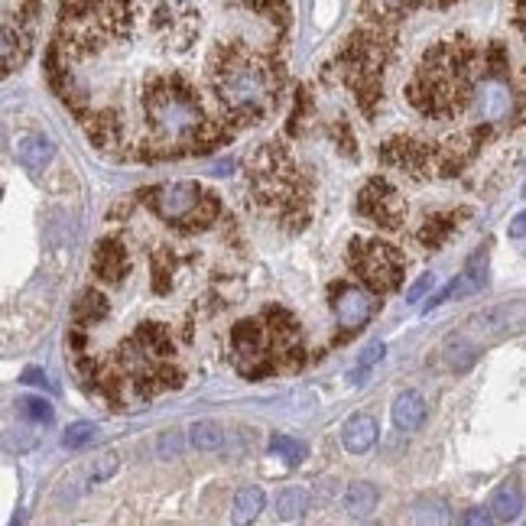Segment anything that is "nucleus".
Here are the masks:
<instances>
[{"mask_svg":"<svg viewBox=\"0 0 526 526\" xmlns=\"http://www.w3.org/2000/svg\"><path fill=\"white\" fill-rule=\"evenodd\" d=\"M351 263L371 293H390V289H397L406 270V257L397 247H387L380 241H361V238L351 241Z\"/></svg>","mask_w":526,"mask_h":526,"instance_id":"1","label":"nucleus"},{"mask_svg":"<svg viewBox=\"0 0 526 526\" xmlns=\"http://www.w3.org/2000/svg\"><path fill=\"white\" fill-rule=\"evenodd\" d=\"M514 104H517V95L507 82V72L488 69L475 82V91H471V111H475L488 127H497L501 121H507V117L514 114Z\"/></svg>","mask_w":526,"mask_h":526,"instance_id":"2","label":"nucleus"},{"mask_svg":"<svg viewBox=\"0 0 526 526\" xmlns=\"http://www.w3.org/2000/svg\"><path fill=\"white\" fill-rule=\"evenodd\" d=\"M202 192L205 189L199 186V182L182 179V182H163V186L143 189L137 199L147 205L156 218H163V221H169V225H176V221H182L192 212V205L199 202Z\"/></svg>","mask_w":526,"mask_h":526,"instance_id":"3","label":"nucleus"},{"mask_svg":"<svg viewBox=\"0 0 526 526\" xmlns=\"http://www.w3.org/2000/svg\"><path fill=\"white\" fill-rule=\"evenodd\" d=\"M358 208H361L364 218H371V221H377V225H384V228H397L403 221V215H406L403 195L393 189L387 179L367 182L364 192H361V199H358Z\"/></svg>","mask_w":526,"mask_h":526,"instance_id":"4","label":"nucleus"},{"mask_svg":"<svg viewBox=\"0 0 526 526\" xmlns=\"http://www.w3.org/2000/svg\"><path fill=\"white\" fill-rule=\"evenodd\" d=\"M377 306V293L364 286H335L332 293V309H335V319L345 332H358V328L367 325V319L374 315Z\"/></svg>","mask_w":526,"mask_h":526,"instance_id":"5","label":"nucleus"},{"mask_svg":"<svg viewBox=\"0 0 526 526\" xmlns=\"http://www.w3.org/2000/svg\"><path fill=\"white\" fill-rule=\"evenodd\" d=\"M484 286H488V247H478V251L468 257L462 276H458V280H455L449 289H442L439 296H432V299H429V309L442 306V302L449 299V296L465 299V296L478 293V289H484Z\"/></svg>","mask_w":526,"mask_h":526,"instance_id":"6","label":"nucleus"},{"mask_svg":"<svg viewBox=\"0 0 526 526\" xmlns=\"http://www.w3.org/2000/svg\"><path fill=\"white\" fill-rule=\"evenodd\" d=\"M91 270H95V276L104 283H121V276L130 270V254L121 241V234H104V238L98 241Z\"/></svg>","mask_w":526,"mask_h":526,"instance_id":"7","label":"nucleus"},{"mask_svg":"<svg viewBox=\"0 0 526 526\" xmlns=\"http://www.w3.org/2000/svg\"><path fill=\"white\" fill-rule=\"evenodd\" d=\"M380 436V426H377V419L374 416H367V413H354L345 429H341V442H345V449L351 455H364V452H371L374 449V442Z\"/></svg>","mask_w":526,"mask_h":526,"instance_id":"8","label":"nucleus"},{"mask_svg":"<svg viewBox=\"0 0 526 526\" xmlns=\"http://www.w3.org/2000/svg\"><path fill=\"white\" fill-rule=\"evenodd\" d=\"M426 413H429L426 400L419 397L416 390H406L397 397V403H393V426L400 432H416L426 423Z\"/></svg>","mask_w":526,"mask_h":526,"instance_id":"9","label":"nucleus"},{"mask_svg":"<svg viewBox=\"0 0 526 526\" xmlns=\"http://www.w3.org/2000/svg\"><path fill=\"white\" fill-rule=\"evenodd\" d=\"M17 156H20V163L26 169H33V173H39V169H46L52 163V156H56V147H52V140L43 137V134H30V137H23L17 143Z\"/></svg>","mask_w":526,"mask_h":526,"instance_id":"10","label":"nucleus"},{"mask_svg":"<svg viewBox=\"0 0 526 526\" xmlns=\"http://www.w3.org/2000/svg\"><path fill=\"white\" fill-rule=\"evenodd\" d=\"M491 517L510 523V520H520L523 517V491L517 484H504V488L494 491V501H491Z\"/></svg>","mask_w":526,"mask_h":526,"instance_id":"11","label":"nucleus"},{"mask_svg":"<svg viewBox=\"0 0 526 526\" xmlns=\"http://www.w3.org/2000/svg\"><path fill=\"white\" fill-rule=\"evenodd\" d=\"M377 501H380V494H377L374 484H367V481L351 484L348 494H345V507H348V514H351L354 520L371 517L374 510H377Z\"/></svg>","mask_w":526,"mask_h":526,"instance_id":"12","label":"nucleus"},{"mask_svg":"<svg viewBox=\"0 0 526 526\" xmlns=\"http://www.w3.org/2000/svg\"><path fill=\"white\" fill-rule=\"evenodd\" d=\"M442 354H445V364H449L452 371H458V374H465L468 367L478 361V348L471 345L465 335H452L449 341H445Z\"/></svg>","mask_w":526,"mask_h":526,"instance_id":"13","label":"nucleus"},{"mask_svg":"<svg viewBox=\"0 0 526 526\" xmlns=\"http://www.w3.org/2000/svg\"><path fill=\"white\" fill-rule=\"evenodd\" d=\"M263 504H267V497H263V491L260 488H241L238 494H234V510H231V520L234 523H251V520H257L260 517V510H263Z\"/></svg>","mask_w":526,"mask_h":526,"instance_id":"14","label":"nucleus"},{"mask_svg":"<svg viewBox=\"0 0 526 526\" xmlns=\"http://www.w3.org/2000/svg\"><path fill=\"white\" fill-rule=\"evenodd\" d=\"M189 442L199 452H218L225 445V429L212 423V419H199V423L189 426Z\"/></svg>","mask_w":526,"mask_h":526,"instance_id":"15","label":"nucleus"},{"mask_svg":"<svg viewBox=\"0 0 526 526\" xmlns=\"http://www.w3.org/2000/svg\"><path fill=\"white\" fill-rule=\"evenodd\" d=\"M455 221H458V215L452 212V215H432V218H426V225L419 228V244H426V247H442L445 241H449V234L455 231Z\"/></svg>","mask_w":526,"mask_h":526,"instance_id":"16","label":"nucleus"},{"mask_svg":"<svg viewBox=\"0 0 526 526\" xmlns=\"http://www.w3.org/2000/svg\"><path fill=\"white\" fill-rule=\"evenodd\" d=\"M306 507H309V494L302 488H286L276 497V514L283 520H302L306 517Z\"/></svg>","mask_w":526,"mask_h":526,"instance_id":"17","label":"nucleus"},{"mask_svg":"<svg viewBox=\"0 0 526 526\" xmlns=\"http://www.w3.org/2000/svg\"><path fill=\"white\" fill-rule=\"evenodd\" d=\"M413 520L419 523H449L452 514H449V504L436 501V497H419L413 504Z\"/></svg>","mask_w":526,"mask_h":526,"instance_id":"18","label":"nucleus"},{"mask_svg":"<svg viewBox=\"0 0 526 526\" xmlns=\"http://www.w3.org/2000/svg\"><path fill=\"white\" fill-rule=\"evenodd\" d=\"M523 306L514 302V306H494V309H484L481 315H475V322H481L484 328H510V319L520 322Z\"/></svg>","mask_w":526,"mask_h":526,"instance_id":"19","label":"nucleus"},{"mask_svg":"<svg viewBox=\"0 0 526 526\" xmlns=\"http://www.w3.org/2000/svg\"><path fill=\"white\" fill-rule=\"evenodd\" d=\"M270 452L276 455V458H283L286 465H302V458H306V449H302V442H296V439H289V436H273L270 439Z\"/></svg>","mask_w":526,"mask_h":526,"instance_id":"20","label":"nucleus"},{"mask_svg":"<svg viewBox=\"0 0 526 526\" xmlns=\"http://www.w3.org/2000/svg\"><path fill=\"white\" fill-rule=\"evenodd\" d=\"M98 436V426L95 423H72L69 429H65V436H62V445L65 449H85V445H91Z\"/></svg>","mask_w":526,"mask_h":526,"instance_id":"21","label":"nucleus"},{"mask_svg":"<svg viewBox=\"0 0 526 526\" xmlns=\"http://www.w3.org/2000/svg\"><path fill=\"white\" fill-rule=\"evenodd\" d=\"M182 452H186V432H179V429L160 432V439H156V455L160 458H179Z\"/></svg>","mask_w":526,"mask_h":526,"instance_id":"22","label":"nucleus"},{"mask_svg":"<svg viewBox=\"0 0 526 526\" xmlns=\"http://www.w3.org/2000/svg\"><path fill=\"white\" fill-rule=\"evenodd\" d=\"M117 468H121V455H117L114 449L111 452H104L101 458H95V468H91V484H104L108 478L117 475Z\"/></svg>","mask_w":526,"mask_h":526,"instance_id":"23","label":"nucleus"},{"mask_svg":"<svg viewBox=\"0 0 526 526\" xmlns=\"http://www.w3.org/2000/svg\"><path fill=\"white\" fill-rule=\"evenodd\" d=\"M384 354H387V348L380 345V341H374V345H367L364 351H361V358H358V374H351V384H364V371H371V367L377 364V361H384Z\"/></svg>","mask_w":526,"mask_h":526,"instance_id":"24","label":"nucleus"},{"mask_svg":"<svg viewBox=\"0 0 526 526\" xmlns=\"http://www.w3.org/2000/svg\"><path fill=\"white\" fill-rule=\"evenodd\" d=\"M410 4H413V0H364L367 13H371V17H377V20L397 17V13H403Z\"/></svg>","mask_w":526,"mask_h":526,"instance_id":"25","label":"nucleus"},{"mask_svg":"<svg viewBox=\"0 0 526 526\" xmlns=\"http://www.w3.org/2000/svg\"><path fill=\"white\" fill-rule=\"evenodd\" d=\"M20 410L26 419H33V423H52V406L43 397H30V400H20Z\"/></svg>","mask_w":526,"mask_h":526,"instance_id":"26","label":"nucleus"},{"mask_svg":"<svg viewBox=\"0 0 526 526\" xmlns=\"http://www.w3.org/2000/svg\"><path fill=\"white\" fill-rule=\"evenodd\" d=\"M432 286H436V276H432V273H426V276H419V280L410 286V289H406V302H416L419 296H423L426 293V289H432Z\"/></svg>","mask_w":526,"mask_h":526,"instance_id":"27","label":"nucleus"},{"mask_svg":"<svg viewBox=\"0 0 526 526\" xmlns=\"http://www.w3.org/2000/svg\"><path fill=\"white\" fill-rule=\"evenodd\" d=\"M23 384H33V387H49L46 374L39 371V367H30V371H23Z\"/></svg>","mask_w":526,"mask_h":526,"instance_id":"28","label":"nucleus"},{"mask_svg":"<svg viewBox=\"0 0 526 526\" xmlns=\"http://www.w3.org/2000/svg\"><path fill=\"white\" fill-rule=\"evenodd\" d=\"M462 523H491V514H488V510H471V514H465L462 517Z\"/></svg>","mask_w":526,"mask_h":526,"instance_id":"29","label":"nucleus"},{"mask_svg":"<svg viewBox=\"0 0 526 526\" xmlns=\"http://www.w3.org/2000/svg\"><path fill=\"white\" fill-rule=\"evenodd\" d=\"M510 234H514L517 241L523 238V215H517V218H514V228H510Z\"/></svg>","mask_w":526,"mask_h":526,"instance_id":"30","label":"nucleus"}]
</instances>
